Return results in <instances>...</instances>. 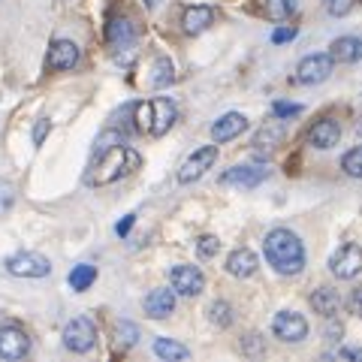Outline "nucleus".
Instances as JSON below:
<instances>
[{
	"label": "nucleus",
	"mask_w": 362,
	"mask_h": 362,
	"mask_svg": "<svg viewBox=\"0 0 362 362\" xmlns=\"http://www.w3.org/2000/svg\"><path fill=\"white\" fill-rule=\"evenodd\" d=\"M214 160H218V145H202V148H197L185 163H181L178 175H175L178 185H194V181H199L214 166Z\"/></svg>",
	"instance_id": "39448f33"
},
{
	"label": "nucleus",
	"mask_w": 362,
	"mask_h": 362,
	"mask_svg": "<svg viewBox=\"0 0 362 362\" xmlns=\"http://www.w3.org/2000/svg\"><path fill=\"white\" fill-rule=\"evenodd\" d=\"M272 335L284 344H302L308 338V320L299 311H278L272 317Z\"/></svg>",
	"instance_id": "7ed1b4c3"
},
{
	"label": "nucleus",
	"mask_w": 362,
	"mask_h": 362,
	"mask_svg": "<svg viewBox=\"0 0 362 362\" xmlns=\"http://www.w3.org/2000/svg\"><path fill=\"white\" fill-rule=\"evenodd\" d=\"M133 221H136V214H127V218H124V221L115 226V233H118V235H127L130 226H133Z\"/></svg>",
	"instance_id": "a19ab883"
},
{
	"label": "nucleus",
	"mask_w": 362,
	"mask_h": 362,
	"mask_svg": "<svg viewBox=\"0 0 362 362\" xmlns=\"http://www.w3.org/2000/svg\"><path fill=\"white\" fill-rule=\"evenodd\" d=\"M302 106L299 103H275V115L278 118H290V115H299Z\"/></svg>",
	"instance_id": "4c0bfd02"
},
{
	"label": "nucleus",
	"mask_w": 362,
	"mask_h": 362,
	"mask_svg": "<svg viewBox=\"0 0 362 362\" xmlns=\"http://www.w3.org/2000/svg\"><path fill=\"white\" fill-rule=\"evenodd\" d=\"M6 272L16 278H45L52 272V263L37 251H21L6 259Z\"/></svg>",
	"instance_id": "0eeeda50"
},
{
	"label": "nucleus",
	"mask_w": 362,
	"mask_h": 362,
	"mask_svg": "<svg viewBox=\"0 0 362 362\" xmlns=\"http://www.w3.org/2000/svg\"><path fill=\"white\" fill-rule=\"evenodd\" d=\"M142 305H145V314H148L151 320H166V317L175 311V290L157 287V290H151L148 296H145Z\"/></svg>",
	"instance_id": "dca6fc26"
},
{
	"label": "nucleus",
	"mask_w": 362,
	"mask_h": 362,
	"mask_svg": "<svg viewBox=\"0 0 362 362\" xmlns=\"http://www.w3.org/2000/svg\"><path fill=\"white\" fill-rule=\"evenodd\" d=\"M338 139H341V124H338L335 118H320L314 124V127L308 130V142L311 148H320V151H329L338 145Z\"/></svg>",
	"instance_id": "2eb2a0df"
},
{
	"label": "nucleus",
	"mask_w": 362,
	"mask_h": 362,
	"mask_svg": "<svg viewBox=\"0 0 362 362\" xmlns=\"http://www.w3.org/2000/svg\"><path fill=\"white\" fill-rule=\"evenodd\" d=\"M218 251H221V239H218V235H199V239H197V254L202 259L218 257Z\"/></svg>",
	"instance_id": "7c9ffc66"
},
{
	"label": "nucleus",
	"mask_w": 362,
	"mask_h": 362,
	"mask_svg": "<svg viewBox=\"0 0 362 362\" xmlns=\"http://www.w3.org/2000/svg\"><path fill=\"white\" fill-rule=\"evenodd\" d=\"M347 308L354 317H362V287H354V293H350V299H347Z\"/></svg>",
	"instance_id": "c9c22d12"
},
{
	"label": "nucleus",
	"mask_w": 362,
	"mask_h": 362,
	"mask_svg": "<svg viewBox=\"0 0 362 362\" xmlns=\"http://www.w3.org/2000/svg\"><path fill=\"white\" fill-rule=\"evenodd\" d=\"M9 206H13V187L6 181H0V214H4Z\"/></svg>",
	"instance_id": "58836bf2"
},
{
	"label": "nucleus",
	"mask_w": 362,
	"mask_h": 362,
	"mask_svg": "<svg viewBox=\"0 0 362 362\" xmlns=\"http://www.w3.org/2000/svg\"><path fill=\"white\" fill-rule=\"evenodd\" d=\"M341 169H344V175H350V178H362V145L350 148L341 157Z\"/></svg>",
	"instance_id": "c85d7f7f"
},
{
	"label": "nucleus",
	"mask_w": 362,
	"mask_h": 362,
	"mask_svg": "<svg viewBox=\"0 0 362 362\" xmlns=\"http://www.w3.org/2000/svg\"><path fill=\"white\" fill-rule=\"evenodd\" d=\"M175 82V64L169 61V58H157L151 64V85L154 88H166V85H173Z\"/></svg>",
	"instance_id": "393cba45"
},
{
	"label": "nucleus",
	"mask_w": 362,
	"mask_h": 362,
	"mask_svg": "<svg viewBox=\"0 0 362 362\" xmlns=\"http://www.w3.org/2000/svg\"><path fill=\"white\" fill-rule=\"evenodd\" d=\"M142 157L136 154L130 145H112L109 151L97 154L94 163H90V173H88V185H112L124 175H130L133 169H139Z\"/></svg>",
	"instance_id": "f03ea898"
},
{
	"label": "nucleus",
	"mask_w": 362,
	"mask_h": 362,
	"mask_svg": "<svg viewBox=\"0 0 362 362\" xmlns=\"http://www.w3.org/2000/svg\"><path fill=\"white\" fill-rule=\"evenodd\" d=\"M169 284L178 296H199L206 290V275L197 269V266H187V263H178L169 269Z\"/></svg>",
	"instance_id": "1a4fd4ad"
},
{
	"label": "nucleus",
	"mask_w": 362,
	"mask_h": 362,
	"mask_svg": "<svg viewBox=\"0 0 362 362\" xmlns=\"http://www.w3.org/2000/svg\"><path fill=\"white\" fill-rule=\"evenodd\" d=\"M311 308H314V314H320L323 320L326 317H335L338 308H341V296H338V290H332V287H317L311 293Z\"/></svg>",
	"instance_id": "aec40b11"
},
{
	"label": "nucleus",
	"mask_w": 362,
	"mask_h": 362,
	"mask_svg": "<svg viewBox=\"0 0 362 362\" xmlns=\"http://www.w3.org/2000/svg\"><path fill=\"white\" fill-rule=\"evenodd\" d=\"M70 287L76 290V293H85L90 284L97 281V266H90V263H78V266H73V272H70Z\"/></svg>",
	"instance_id": "b1692460"
},
{
	"label": "nucleus",
	"mask_w": 362,
	"mask_h": 362,
	"mask_svg": "<svg viewBox=\"0 0 362 362\" xmlns=\"http://www.w3.org/2000/svg\"><path fill=\"white\" fill-rule=\"evenodd\" d=\"M335 356L338 359H356V362H362V347H341V350H335Z\"/></svg>",
	"instance_id": "ea45409f"
},
{
	"label": "nucleus",
	"mask_w": 362,
	"mask_h": 362,
	"mask_svg": "<svg viewBox=\"0 0 362 362\" xmlns=\"http://www.w3.org/2000/svg\"><path fill=\"white\" fill-rule=\"evenodd\" d=\"M94 344H97V326L90 317H73L64 326V347L70 354H88Z\"/></svg>",
	"instance_id": "20e7f679"
},
{
	"label": "nucleus",
	"mask_w": 362,
	"mask_h": 362,
	"mask_svg": "<svg viewBox=\"0 0 362 362\" xmlns=\"http://www.w3.org/2000/svg\"><path fill=\"white\" fill-rule=\"evenodd\" d=\"M78 64V45L73 40H54L52 49H49V66L52 70H73V66Z\"/></svg>",
	"instance_id": "a211bd4d"
},
{
	"label": "nucleus",
	"mask_w": 362,
	"mask_h": 362,
	"mask_svg": "<svg viewBox=\"0 0 362 362\" xmlns=\"http://www.w3.org/2000/svg\"><path fill=\"white\" fill-rule=\"evenodd\" d=\"M296 33H299V30L293 28V25H290V28H278L275 33H272V42H275V45H281V42H293V40H296Z\"/></svg>",
	"instance_id": "f704fd0d"
},
{
	"label": "nucleus",
	"mask_w": 362,
	"mask_h": 362,
	"mask_svg": "<svg viewBox=\"0 0 362 362\" xmlns=\"http://www.w3.org/2000/svg\"><path fill=\"white\" fill-rule=\"evenodd\" d=\"M30 354V338L18 326L0 329V359H25Z\"/></svg>",
	"instance_id": "ddd939ff"
},
{
	"label": "nucleus",
	"mask_w": 362,
	"mask_h": 362,
	"mask_svg": "<svg viewBox=\"0 0 362 362\" xmlns=\"http://www.w3.org/2000/svg\"><path fill=\"white\" fill-rule=\"evenodd\" d=\"M263 13L269 21H287L296 13V0H263Z\"/></svg>",
	"instance_id": "a878e982"
},
{
	"label": "nucleus",
	"mask_w": 362,
	"mask_h": 362,
	"mask_svg": "<svg viewBox=\"0 0 362 362\" xmlns=\"http://www.w3.org/2000/svg\"><path fill=\"white\" fill-rule=\"evenodd\" d=\"M245 130H247V118L242 112H226V115H221L211 124V139L214 145H223V142H233L235 136H242Z\"/></svg>",
	"instance_id": "f8f14e48"
},
{
	"label": "nucleus",
	"mask_w": 362,
	"mask_h": 362,
	"mask_svg": "<svg viewBox=\"0 0 362 362\" xmlns=\"http://www.w3.org/2000/svg\"><path fill=\"white\" fill-rule=\"evenodd\" d=\"M154 356H160L166 362H185L190 359V350L185 344L173 341V338H154Z\"/></svg>",
	"instance_id": "5701e85b"
},
{
	"label": "nucleus",
	"mask_w": 362,
	"mask_h": 362,
	"mask_svg": "<svg viewBox=\"0 0 362 362\" xmlns=\"http://www.w3.org/2000/svg\"><path fill=\"white\" fill-rule=\"evenodd\" d=\"M329 272L338 281H354L359 272H362V247L347 242L341 245L338 251L329 257Z\"/></svg>",
	"instance_id": "423d86ee"
},
{
	"label": "nucleus",
	"mask_w": 362,
	"mask_h": 362,
	"mask_svg": "<svg viewBox=\"0 0 362 362\" xmlns=\"http://www.w3.org/2000/svg\"><path fill=\"white\" fill-rule=\"evenodd\" d=\"M181 25H185L187 33H202L214 25V9L211 6H187L185 16H181Z\"/></svg>",
	"instance_id": "412c9836"
},
{
	"label": "nucleus",
	"mask_w": 362,
	"mask_h": 362,
	"mask_svg": "<svg viewBox=\"0 0 362 362\" xmlns=\"http://www.w3.org/2000/svg\"><path fill=\"white\" fill-rule=\"evenodd\" d=\"M259 269V259L251 247H235V251L226 257V272H230L233 278H254Z\"/></svg>",
	"instance_id": "f3484780"
},
{
	"label": "nucleus",
	"mask_w": 362,
	"mask_h": 362,
	"mask_svg": "<svg viewBox=\"0 0 362 362\" xmlns=\"http://www.w3.org/2000/svg\"><path fill=\"white\" fill-rule=\"evenodd\" d=\"M326 341H338V338L344 335V326L341 323H335V317H326Z\"/></svg>",
	"instance_id": "e433bc0d"
},
{
	"label": "nucleus",
	"mask_w": 362,
	"mask_h": 362,
	"mask_svg": "<svg viewBox=\"0 0 362 362\" xmlns=\"http://www.w3.org/2000/svg\"><path fill=\"white\" fill-rule=\"evenodd\" d=\"M124 142V133H118V130H103L97 136V142H94V157L97 154H103V151H109L112 145H121Z\"/></svg>",
	"instance_id": "c756f323"
},
{
	"label": "nucleus",
	"mask_w": 362,
	"mask_h": 362,
	"mask_svg": "<svg viewBox=\"0 0 362 362\" xmlns=\"http://www.w3.org/2000/svg\"><path fill=\"white\" fill-rule=\"evenodd\" d=\"M115 341H118V347H133L139 341V326L130 323V320H118L115 323Z\"/></svg>",
	"instance_id": "cd10ccee"
},
{
	"label": "nucleus",
	"mask_w": 362,
	"mask_h": 362,
	"mask_svg": "<svg viewBox=\"0 0 362 362\" xmlns=\"http://www.w3.org/2000/svg\"><path fill=\"white\" fill-rule=\"evenodd\" d=\"M175 118H178V109L169 97L151 100V127H148V133L151 136H166L169 130H173Z\"/></svg>",
	"instance_id": "4468645a"
},
{
	"label": "nucleus",
	"mask_w": 362,
	"mask_h": 362,
	"mask_svg": "<svg viewBox=\"0 0 362 362\" xmlns=\"http://www.w3.org/2000/svg\"><path fill=\"white\" fill-rule=\"evenodd\" d=\"M356 6V0H326V13L329 16H335V18H341V16H347L350 9Z\"/></svg>",
	"instance_id": "473e14b6"
},
{
	"label": "nucleus",
	"mask_w": 362,
	"mask_h": 362,
	"mask_svg": "<svg viewBox=\"0 0 362 362\" xmlns=\"http://www.w3.org/2000/svg\"><path fill=\"white\" fill-rule=\"evenodd\" d=\"M133 121H136V130H142V133H148L151 127V100L148 103H133Z\"/></svg>",
	"instance_id": "2f4dec72"
},
{
	"label": "nucleus",
	"mask_w": 362,
	"mask_h": 362,
	"mask_svg": "<svg viewBox=\"0 0 362 362\" xmlns=\"http://www.w3.org/2000/svg\"><path fill=\"white\" fill-rule=\"evenodd\" d=\"M269 178V169L266 166H251V163H242V166H233L221 175V185L226 187H242V190H254L259 187L263 181Z\"/></svg>",
	"instance_id": "9d476101"
},
{
	"label": "nucleus",
	"mask_w": 362,
	"mask_h": 362,
	"mask_svg": "<svg viewBox=\"0 0 362 362\" xmlns=\"http://www.w3.org/2000/svg\"><path fill=\"white\" fill-rule=\"evenodd\" d=\"M209 320H211L214 326H218V329H230L233 320H235L233 305H230V302H223V299L211 302V305H209Z\"/></svg>",
	"instance_id": "bb28decb"
},
{
	"label": "nucleus",
	"mask_w": 362,
	"mask_h": 362,
	"mask_svg": "<svg viewBox=\"0 0 362 362\" xmlns=\"http://www.w3.org/2000/svg\"><path fill=\"white\" fill-rule=\"evenodd\" d=\"M335 61L329 54H305L296 66V82L299 85H323L332 76Z\"/></svg>",
	"instance_id": "6e6552de"
},
{
	"label": "nucleus",
	"mask_w": 362,
	"mask_h": 362,
	"mask_svg": "<svg viewBox=\"0 0 362 362\" xmlns=\"http://www.w3.org/2000/svg\"><path fill=\"white\" fill-rule=\"evenodd\" d=\"M106 40H109V45H112V52H115V54H121V52L133 54V45H136V28H133V21L124 18V16H115L106 25Z\"/></svg>",
	"instance_id": "9b49d317"
},
{
	"label": "nucleus",
	"mask_w": 362,
	"mask_h": 362,
	"mask_svg": "<svg viewBox=\"0 0 362 362\" xmlns=\"http://www.w3.org/2000/svg\"><path fill=\"white\" fill-rule=\"evenodd\" d=\"M49 130H52V121L49 118H40L37 127H33V145H42L45 136H49Z\"/></svg>",
	"instance_id": "72a5a7b5"
},
{
	"label": "nucleus",
	"mask_w": 362,
	"mask_h": 362,
	"mask_svg": "<svg viewBox=\"0 0 362 362\" xmlns=\"http://www.w3.org/2000/svg\"><path fill=\"white\" fill-rule=\"evenodd\" d=\"M263 254H266V263L275 269L281 278H296L305 272V245L287 226H275V230L266 233Z\"/></svg>",
	"instance_id": "f257e3e1"
},
{
	"label": "nucleus",
	"mask_w": 362,
	"mask_h": 362,
	"mask_svg": "<svg viewBox=\"0 0 362 362\" xmlns=\"http://www.w3.org/2000/svg\"><path fill=\"white\" fill-rule=\"evenodd\" d=\"M329 58L335 64H356V61H362V40L359 37H338V40H332Z\"/></svg>",
	"instance_id": "6ab92c4d"
},
{
	"label": "nucleus",
	"mask_w": 362,
	"mask_h": 362,
	"mask_svg": "<svg viewBox=\"0 0 362 362\" xmlns=\"http://www.w3.org/2000/svg\"><path fill=\"white\" fill-rule=\"evenodd\" d=\"M284 133H287V127H284V121L281 118H275V121H266L263 127L257 130V136H254V145L257 148H266V151H272L275 145L284 139Z\"/></svg>",
	"instance_id": "4be33fe9"
}]
</instances>
